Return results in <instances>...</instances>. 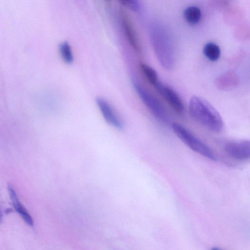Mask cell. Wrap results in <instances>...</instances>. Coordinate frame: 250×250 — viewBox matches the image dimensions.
<instances>
[{"label": "cell", "instance_id": "6da1fadb", "mask_svg": "<svg viewBox=\"0 0 250 250\" xmlns=\"http://www.w3.org/2000/svg\"><path fill=\"white\" fill-rule=\"evenodd\" d=\"M190 117L206 128L213 132H221L224 127L223 119L218 111L203 98L193 96L188 105Z\"/></svg>", "mask_w": 250, "mask_h": 250}, {"label": "cell", "instance_id": "7a4b0ae2", "mask_svg": "<svg viewBox=\"0 0 250 250\" xmlns=\"http://www.w3.org/2000/svg\"><path fill=\"white\" fill-rule=\"evenodd\" d=\"M171 127L175 135L191 150L210 160H216L214 151L184 126L174 123Z\"/></svg>", "mask_w": 250, "mask_h": 250}, {"label": "cell", "instance_id": "3957f363", "mask_svg": "<svg viewBox=\"0 0 250 250\" xmlns=\"http://www.w3.org/2000/svg\"><path fill=\"white\" fill-rule=\"evenodd\" d=\"M133 86L143 103L151 113L161 122L165 124L168 123L169 119L167 112L159 99L139 83L134 82Z\"/></svg>", "mask_w": 250, "mask_h": 250}, {"label": "cell", "instance_id": "277c9868", "mask_svg": "<svg viewBox=\"0 0 250 250\" xmlns=\"http://www.w3.org/2000/svg\"><path fill=\"white\" fill-rule=\"evenodd\" d=\"M160 31V35H157L155 31L153 32L152 40L160 62L165 67L170 68L173 64L172 49L168 38L165 33L164 35L163 32Z\"/></svg>", "mask_w": 250, "mask_h": 250}, {"label": "cell", "instance_id": "5b68a950", "mask_svg": "<svg viewBox=\"0 0 250 250\" xmlns=\"http://www.w3.org/2000/svg\"><path fill=\"white\" fill-rule=\"evenodd\" d=\"M224 150L228 156L239 161L250 158V142L249 140H232L226 143Z\"/></svg>", "mask_w": 250, "mask_h": 250}, {"label": "cell", "instance_id": "8992f818", "mask_svg": "<svg viewBox=\"0 0 250 250\" xmlns=\"http://www.w3.org/2000/svg\"><path fill=\"white\" fill-rule=\"evenodd\" d=\"M120 15L124 33L129 43L136 52L141 53V45L131 18L124 9L120 10Z\"/></svg>", "mask_w": 250, "mask_h": 250}, {"label": "cell", "instance_id": "52a82bcc", "mask_svg": "<svg viewBox=\"0 0 250 250\" xmlns=\"http://www.w3.org/2000/svg\"><path fill=\"white\" fill-rule=\"evenodd\" d=\"M158 92L177 114L184 111V105L179 95L170 87L159 82L155 86Z\"/></svg>", "mask_w": 250, "mask_h": 250}, {"label": "cell", "instance_id": "ba28073f", "mask_svg": "<svg viewBox=\"0 0 250 250\" xmlns=\"http://www.w3.org/2000/svg\"><path fill=\"white\" fill-rule=\"evenodd\" d=\"M97 104L105 121L109 125L118 129L123 127V124L111 105L104 99L98 98Z\"/></svg>", "mask_w": 250, "mask_h": 250}, {"label": "cell", "instance_id": "9c48e42d", "mask_svg": "<svg viewBox=\"0 0 250 250\" xmlns=\"http://www.w3.org/2000/svg\"><path fill=\"white\" fill-rule=\"evenodd\" d=\"M9 193L15 210L21 216L24 221L29 226L32 227L34 222L32 217L19 201L18 197L12 187L8 188Z\"/></svg>", "mask_w": 250, "mask_h": 250}, {"label": "cell", "instance_id": "30bf717a", "mask_svg": "<svg viewBox=\"0 0 250 250\" xmlns=\"http://www.w3.org/2000/svg\"><path fill=\"white\" fill-rule=\"evenodd\" d=\"M184 16L186 21L191 24L197 23L200 20L202 13L200 8L196 6H190L187 7Z\"/></svg>", "mask_w": 250, "mask_h": 250}, {"label": "cell", "instance_id": "8fae6325", "mask_svg": "<svg viewBox=\"0 0 250 250\" xmlns=\"http://www.w3.org/2000/svg\"><path fill=\"white\" fill-rule=\"evenodd\" d=\"M203 51L205 57L212 62L218 60L221 54V50L219 46L213 42L206 43L204 46Z\"/></svg>", "mask_w": 250, "mask_h": 250}, {"label": "cell", "instance_id": "7c38bea8", "mask_svg": "<svg viewBox=\"0 0 250 250\" xmlns=\"http://www.w3.org/2000/svg\"><path fill=\"white\" fill-rule=\"evenodd\" d=\"M140 69L148 82L154 86L159 82L156 71L151 66L144 63L140 64Z\"/></svg>", "mask_w": 250, "mask_h": 250}, {"label": "cell", "instance_id": "4fadbf2b", "mask_svg": "<svg viewBox=\"0 0 250 250\" xmlns=\"http://www.w3.org/2000/svg\"><path fill=\"white\" fill-rule=\"evenodd\" d=\"M59 51L64 62L70 64L73 62V55L70 45L67 42H64L59 46Z\"/></svg>", "mask_w": 250, "mask_h": 250}, {"label": "cell", "instance_id": "5bb4252c", "mask_svg": "<svg viewBox=\"0 0 250 250\" xmlns=\"http://www.w3.org/2000/svg\"><path fill=\"white\" fill-rule=\"evenodd\" d=\"M119 2L124 6L133 11H137L139 10L140 5L138 1L135 0H121Z\"/></svg>", "mask_w": 250, "mask_h": 250}, {"label": "cell", "instance_id": "9a60e30c", "mask_svg": "<svg viewBox=\"0 0 250 250\" xmlns=\"http://www.w3.org/2000/svg\"><path fill=\"white\" fill-rule=\"evenodd\" d=\"M2 220V215L1 212V210L0 209V223H1Z\"/></svg>", "mask_w": 250, "mask_h": 250}, {"label": "cell", "instance_id": "2e32d148", "mask_svg": "<svg viewBox=\"0 0 250 250\" xmlns=\"http://www.w3.org/2000/svg\"><path fill=\"white\" fill-rule=\"evenodd\" d=\"M211 250H220L219 249L214 248L212 249Z\"/></svg>", "mask_w": 250, "mask_h": 250}]
</instances>
